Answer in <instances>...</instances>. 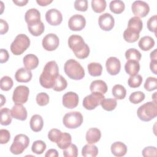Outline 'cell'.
Segmentation results:
<instances>
[{
	"mask_svg": "<svg viewBox=\"0 0 157 157\" xmlns=\"http://www.w3.org/2000/svg\"><path fill=\"white\" fill-rule=\"evenodd\" d=\"M58 75L59 69L56 61H50L47 63L39 77L41 86L47 89L52 88Z\"/></svg>",
	"mask_w": 157,
	"mask_h": 157,
	"instance_id": "cell-1",
	"label": "cell"
},
{
	"mask_svg": "<svg viewBox=\"0 0 157 157\" xmlns=\"http://www.w3.org/2000/svg\"><path fill=\"white\" fill-rule=\"evenodd\" d=\"M69 48L78 59H85L90 54V48L79 35H71L67 40Z\"/></svg>",
	"mask_w": 157,
	"mask_h": 157,
	"instance_id": "cell-2",
	"label": "cell"
},
{
	"mask_svg": "<svg viewBox=\"0 0 157 157\" xmlns=\"http://www.w3.org/2000/svg\"><path fill=\"white\" fill-rule=\"evenodd\" d=\"M65 74L71 79L78 80L85 77V70L82 65L76 60L70 59L64 65Z\"/></svg>",
	"mask_w": 157,
	"mask_h": 157,
	"instance_id": "cell-3",
	"label": "cell"
},
{
	"mask_svg": "<svg viewBox=\"0 0 157 157\" xmlns=\"http://www.w3.org/2000/svg\"><path fill=\"white\" fill-rule=\"evenodd\" d=\"M137 115L139 118L143 121L151 120L157 115L156 103L151 101L142 104L138 108Z\"/></svg>",
	"mask_w": 157,
	"mask_h": 157,
	"instance_id": "cell-4",
	"label": "cell"
},
{
	"mask_svg": "<svg viewBox=\"0 0 157 157\" xmlns=\"http://www.w3.org/2000/svg\"><path fill=\"white\" fill-rule=\"evenodd\" d=\"M29 38L24 34L17 35L10 45L11 52L15 55H21L30 45Z\"/></svg>",
	"mask_w": 157,
	"mask_h": 157,
	"instance_id": "cell-5",
	"label": "cell"
},
{
	"mask_svg": "<svg viewBox=\"0 0 157 157\" xmlns=\"http://www.w3.org/2000/svg\"><path fill=\"white\" fill-rule=\"evenodd\" d=\"M29 144V137L23 134L15 136L12 144L10 147V151L12 154L20 155L28 147Z\"/></svg>",
	"mask_w": 157,
	"mask_h": 157,
	"instance_id": "cell-6",
	"label": "cell"
},
{
	"mask_svg": "<svg viewBox=\"0 0 157 157\" xmlns=\"http://www.w3.org/2000/svg\"><path fill=\"white\" fill-rule=\"evenodd\" d=\"M83 120V118L80 112L73 111L64 115L63 118V123L69 129H75L82 124Z\"/></svg>",
	"mask_w": 157,
	"mask_h": 157,
	"instance_id": "cell-7",
	"label": "cell"
},
{
	"mask_svg": "<svg viewBox=\"0 0 157 157\" xmlns=\"http://www.w3.org/2000/svg\"><path fill=\"white\" fill-rule=\"evenodd\" d=\"M91 93V94L85 96L83 101V106L89 110L94 109L100 104L101 101L105 98L104 94L101 93Z\"/></svg>",
	"mask_w": 157,
	"mask_h": 157,
	"instance_id": "cell-8",
	"label": "cell"
},
{
	"mask_svg": "<svg viewBox=\"0 0 157 157\" xmlns=\"http://www.w3.org/2000/svg\"><path fill=\"white\" fill-rule=\"evenodd\" d=\"M29 94V90L26 86L19 85L13 91L12 100L15 104H23L28 101Z\"/></svg>",
	"mask_w": 157,
	"mask_h": 157,
	"instance_id": "cell-9",
	"label": "cell"
},
{
	"mask_svg": "<svg viewBox=\"0 0 157 157\" xmlns=\"http://www.w3.org/2000/svg\"><path fill=\"white\" fill-rule=\"evenodd\" d=\"M131 9L135 17L142 18L146 17L149 13L150 7L145 1H136L132 4Z\"/></svg>",
	"mask_w": 157,
	"mask_h": 157,
	"instance_id": "cell-10",
	"label": "cell"
},
{
	"mask_svg": "<svg viewBox=\"0 0 157 157\" xmlns=\"http://www.w3.org/2000/svg\"><path fill=\"white\" fill-rule=\"evenodd\" d=\"M59 40L58 37L53 33L47 34L42 39L43 48L47 51H53L59 46Z\"/></svg>",
	"mask_w": 157,
	"mask_h": 157,
	"instance_id": "cell-11",
	"label": "cell"
},
{
	"mask_svg": "<svg viewBox=\"0 0 157 157\" xmlns=\"http://www.w3.org/2000/svg\"><path fill=\"white\" fill-rule=\"evenodd\" d=\"M85 18L80 14H75L72 15L68 21V26L72 31H81L85 28Z\"/></svg>",
	"mask_w": 157,
	"mask_h": 157,
	"instance_id": "cell-12",
	"label": "cell"
},
{
	"mask_svg": "<svg viewBox=\"0 0 157 157\" xmlns=\"http://www.w3.org/2000/svg\"><path fill=\"white\" fill-rule=\"evenodd\" d=\"M98 23L101 29L105 31H109L113 28L115 25V20L111 14L105 13L99 16Z\"/></svg>",
	"mask_w": 157,
	"mask_h": 157,
	"instance_id": "cell-13",
	"label": "cell"
},
{
	"mask_svg": "<svg viewBox=\"0 0 157 157\" xmlns=\"http://www.w3.org/2000/svg\"><path fill=\"white\" fill-rule=\"evenodd\" d=\"M45 19L48 23L52 26H57L61 23L63 15L60 11L56 9H51L47 11Z\"/></svg>",
	"mask_w": 157,
	"mask_h": 157,
	"instance_id": "cell-14",
	"label": "cell"
},
{
	"mask_svg": "<svg viewBox=\"0 0 157 157\" xmlns=\"http://www.w3.org/2000/svg\"><path fill=\"white\" fill-rule=\"evenodd\" d=\"M105 67L107 72L111 75H117L121 69L120 60L114 56L109 57L105 62Z\"/></svg>",
	"mask_w": 157,
	"mask_h": 157,
	"instance_id": "cell-15",
	"label": "cell"
},
{
	"mask_svg": "<svg viewBox=\"0 0 157 157\" xmlns=\"http://www.w3.org/2000/svg\"><path fill=\"white\" fill-rule=\"evenodd\" d=\"M63 105L67 109H74L78 104V96L72 91L66 93L63 96Z\"/></svg>",
	"mask_w": 157,
	"mask_h": 157,
	"instance_id": "cell-16",
	"label": "cell"
},
{
	"mask_svg": "<svg viewBox=\"0 0 157 157\" xmlns=\"http://www.w3.org/2000/svg\"><path fill=\"white\" fill-rule=\"evenodd\" d=\"M32 72L31 70L26 67L18 69L15 74V78L18 82L26 83L29 82L32 78Z\"/></svg>",
	"mask_w": 157,
	"mask_h": 157,
	"instance_id": "cell-17",
	"label": "cell"
},
{
	"mask_svg": "<svg viewBox=\"0 0 157 157\" xmlns=\"http://www.w3.org/2000/svg\"><path fill=\"white\" fill-rule=\"evenodd\" d=\"M10 110L12 117L17 120L25 121L27 118V110L22 104H15Z\"/></svg>",
	"mask_w": 157,
	"mask_h": 157,
	"instance_id": "cell-18",
	"label": "cell"
},
{
	"mask_svg": "<svg viewBox=\"0 0 157 157\" xmlns=\"http://www.w3.org/2000/svg\"><path fill=\"white\" fill-rule=\"evenodd\" d=\"M25 20L28 25L39 23L40 21V13L37 9H30L26 12Z\"/></svg>",
	"mask_w": 157,
	"mask_h": 157,
	"instance_id": "cell-19",
	"label": "cell"
},
{
	"mask_svg": "<svg viewBox=\"0 0 157 157\" xmlns=\"http://www.w3.org/2000/svg\"><path fill=\"white\" fill-rule=\"evenodd\" d=\"M101 137V131L96 128H90L86 133V140L88 144H93L98 142Z\"/></svg>",
	"mask_w": 157,
	"mask_h": 157,
	"instance_id": "cell-20",
	"label": "cell"
},
{
	"mask_svg": "<svg viewBox=\"0 0 157 157\" xmlns=\"http://www.w3.org/2000/svg\"><path fill=\"white\" fill-rule=\"evenodd\" d=\"M112 153L118 157L123 156L126 155L127 152L126 145L121 142H115L113 143L110 147Z\"/></svg>",
	"mask_w": 157,
	"mask_h": 157,
	"instance_id": "cell-21",
	"label": "cell"
},
{
	"mask_svg": "<svg viewBox=\"0 0 157 157\" xmlns=\"http://www.w3.org/2000/svg\"><path fill=\"white\" fill-rule=\"evenodd\" d=\"M23 62L26 68L29 70H33L38 66L39 59L34 54H28L24 56Z\"/></svg>",
	"mask_w": 157,
	"mask_h": 157,
	"instance_id": "cell-22",
	"label": "cell"
},
{
	"mask_svg": "<svg viewBox=\"0 0 157 157\" xmlns=\"http://www.w3.org/2000/svg\"><path fill=\"white\" fill-rule=\"evenodd\" d=\"M90 89L91 92H99L104 94L107 91V85L102 80H96L91 83Z\"/></svg>",
	"mask_w": 157,
	"mask_h": 157,
	"instance_id": "cell-23",
	"label": "cell"
},
{
	"mask_svg": "<svg viewBox=\"0 0 157 157\" xmlns=\"http://www.w3.org/2000/svg\"><path fill=\"white\" fill-rule=\"evenodd\" d=\"M30 128L34 132H39L42 130L44 126V121L42 117L36 114L32 116L29 121Z\"/></svg>",
	"mask_w": 157,
	"mask_h": 157,
	"instance_id": "cell-24",
	"label": "cell"
},
{
	"mask_svg": "<svg viewBox=\"0 0 157 157\" xmlns=\"http://www.w3.org/2000/svg\"><path fill=\"white\" fill-rule=\"evenodd\" d=\"M126 72L130 76L138 74L140 71V64L139 61L135 60H128L124 65Z\"/></svg>",
	"mask_w": 157,
	"mask_h": 157,
	"instance_id": "cell-25",
	"label": "cell"
},
{
	"mask_svg": "<svg viewBox=\"0 0 157 157\" xmlns=\"http://www.w3.org/2000/svg\"><path fill=\"white\" fill-rule=\"evenodd\" d=\"M154 39L148 36L142 37L139 41L138 45L139 48L144 51H148L155 46Z\"/></svg>",
	"mask_w": 157,
	"mask_h": 157,
	"instance_id": "cell-26",
	"label": "cell"
},
{
	"mask_svg": "<svg viewBox=\"0 0 157 157\" xmlns=\"http://www.w3.org/2000/svg\"><path fill=\"white\" fill-rule=\"evenodd\" d=\"M140 36V33L129 28H127L123 33V38L129 43L136 42Z\"/></svg>",
	"mask_w": 157,
	"mask_h": 157,
	"instance_id": "cell-27",
	"label": "cell"
},
{
	"mask_svg": "<svg viewBox=\"0 0 157 157\" xmlns=\"http://www.w3.org/2000/svg\"><path fill=\"white\" fill-rule=\"evenodd\" d=\"M98 154V147L91 144L85 145L82 150V155L85 157H95Z\"/></svg>",
	"mask_w": 157,
	"mask_h": 157,
	"instance_id": "cell-28",
	"label": "cell"
},
{
	"mask_svg": "<svg viewBox=\"0 0 157 157\" xmlns=\"http://www.w3.org/2000/svg\"><path fill=\"white\" fill-rule=\"evenodd\" d=\"M28 29L29 32L33 36H39L44 33L45 30V26L44 23L40 21L39 23L35 24L28 25Z\"/></svg>",
	"mask_w": 157,
	"mask_h": 157,
	"instance_id": "cell-29",
	"label": "cell"
},
{
	"mask_svg": "<svg viewBox=\"0 0 157 157\" xmlns=\"http://www.w3.org/2000/svg\"><path fill=\"white\" fill-rule=\"evenodd\" d=\"M109 8L112 12L115 14L122 13L125 8L124 3L120 0L112 1L109 4Z\"/></svg>",
	"mask_w": 157,
	"mask_h": 157,
	"instance_id": "cell-30",
	"label": "cell"
},
{
	"mask_svg": "<svg viewBox=\"0 0 157 157\" xmlns=\"http://www.w3.org/2000/svg\"><path fill=\"white\" fill-rule=\"evenodd\" d=\"M1 115V124L4 126L9 125L11 123L12 120V116L11 114V110L8 108H2L0 110Z\"/></svg>",
	"mask_w": 157,
	"mask_h": 157,
	"instance_id": "cell-31",
	"label": "cell"
},
{
	"mask_svg": "<svg viewBox=\"0 0 157 157\" xmlns=\"http://www.w3.org/2000/svg\"><path fill=\"white\" fill-rule=\"evenodd\" d=\"M88 71L90 75L93 77L100 76L102 72V66L99 63L93 62L88 64Z\"/></svg>",
	"mask_w": 157,
	"mask_h": 157,
	"instance_id": "cell-32",
	"label": "cell"
},
{
	"mask_svg": "<svg viewBox=\"0 0 157 157\" xmlns=\"http://www.w3.org/2000/svg\"><path fill=\"white\" fill-rule=\"evenodd\" d=\"M112 93L115 99H123L126 95V90L123 85L117 84L113 86Z\"/></svg>",
	"mask_w": 157,
	"mask_h": 157,
	"instance_id": "cell-33",
	"label": "cell"
},
{
	"mask_svg": "<svg viewBox=\"0 0 157 157\" xmlns=\"http://www.w3.org/2000/svg\"><path fill=\"white\" fill-rule=\"evenodd\" d=\"M71 141L72 137L71 134L67 132H63L61 138L56 143V144L60 149L64 150L71 144Z\"/></svg>",
	"mask_w": 157,
	"mask_h": 157,
	"instance_id": "cell-34",
	"label": "cell"
},
{
	"mask_svg": "<svg viewBox=\"0 0 157 157\" xmlns=\"http://www.w3.org/2000/svg\"><path fill=\"white\" fill-rule=\"evenodd\" d=\"M143 27V23L142 21L140 20V18L137 17H133L131 18L128 23V28H131L134 29L139 33H140Z\"/></svg>",
	"mask_w": 157,
	"mask_h": 157,
	"instance_id": "cell-35",
	"label": "cell"
},
{
	"mask_svg": "<svg viewBox=\"0 0 157 157\" xmlns=\"http://www.w3.org/2000/svg\"><path fill=\"white\" fill-rule=\"evenodd\" d=\"M67 86V82L66 80L61 75L59 74L55 80L54 85L52 88L56 91H61L65 90Z\"/></svg>",
	"mask_w": 157,
	"mask_h": 157,
	"instance_id": "cell-36",
	"label": "cell"
},
{
	"mask_svg": "<svg viewBox=\"0 0 157 157\" xmlns=\"http://www.w3.org/2000/svg\"><path fill=\"white\" fill-rule=\"evenodd\" d=\"M117 100L113 98H104L101 101L100 103V105L103 108V109L107 111H112L114 110L117 106Z\"/></svg>",
	"mask_w": 157,
	"mask_h": 157,
	"instance_id": "cell-37",
	"label": "cell"
},
{
	"mask_svg": "<svg viewBox=\"0 0 157 157\" xmlns=\"http://www.w3.org/2000/svg\"><path fill=\"white\" fill-rule=\"evenodd\" d=\"M125 57L127 60H135L139 61L141 59L142 55L139 50L134 48L128 49L125 52Z\"/></svg>",
	"mask_w": 157,
	"mask_h": 157,
	"instance_id": "cell-38",
	"label": "cell"
},
{
	"mask_svg": "<svg viewBox=\"0 0 157 157\" xmlns=\"http://www.w3.org/2000/svg\"><path fill=\"white\" fill-rule=\"evenodd\" d=\"M106 1L105 0H92L91 7L96 13H101L106 8Z\"/></svg>",
	"mask_w": 157,
	"mask_h": 157,
	"instance_id": "cell-39",
	"label": "cell"
},
{
	"mask_svg": "<svg viewBox=\"0 0 157 157\" xmlns=\"http://www.w3.org/2000/svg\"><path fill=\"white\" fill-rule=\"evenodd\" d=\"M46 147V144L44 142L40 140H38L33 142L31 147V150L36 154L40 155L44 152Z\"/></svg>",
	"mask_w": 157,
	"mask_h": 157,
	"instance_id": "cell-40",
	"label": "cell"
},
{
	"mask_svg": "<svg viewBox=\"0 0 157 157\" xmlns=\"http://www.w3.org/2000/svg\"><path fill=\"white\" fill-rule=\"evenodd\" d=\"M145 97V94L142 91H138L132 93L129 97V100L131 103L134 104H137L142 102L144 100Z\"/></svg>",
	"mask_w": 157,
	"mask_h": 157,
	"instance_id": "cell-41",
	"label": "cell"
},
{
	"mask_svg": "<svg viewBox=\"0 0 157 157\" xmlns=\"http://www.w3.org/2000/svg\"><path fill=\"white\" fill-rule=\"evenodd\" d=\"M13 82L11 77L9 76H4L0 81V86L3 91H9L13 86Z\"/></svg>",
	"mask_w": 157,
	"mask_h": 157,
	"instance_id": "cell-42",
	"label": "cell"
},
{
	"mask_svg": "<svg viewBox=\"0 0 157 157\" xmlns=\"http://www.w3.org/2000/svg\"><path fill=\"white\" fill-rule=\"evenodd\" d=\"M142 80L143 78L142 76L139 74H136L129 77L128 80V83L131 88H137L140 86Z\"/></svg>",
	"mask_w": 157,
	"mask_h": 157,
	"instance_id": "cell-43",
	"label": "cell"
},
{
	"mask_svg": "<svg viewBox=\"0 0 157 157\" xmlns=\"http://www.w3.org/2000/svg\"><path fill=\"white\" fill-rule=\"evenodd\" d=\"M157 88V78L153 77H148L144 83V88L148 91H151Z\"/></svg>",
	"mask_w": 157,
	"mask_h": 157,
	"instance_id": "cell-44",
	"label": "cell"
},
{
	"mask_svg": "<svg viewBox=\"0 0 157 157\" xmlns=\"http://www.w3.org/2000/svg\"><path fill=\"white\" fill-rule=\"evenodd\" d=\"M62 132L56 128L52 129L48 133V139L55 143H57L62 136Z\"/></svg>",
	"mask_w": 157,
	"mask_h": 157,
	"instance_id": "cell-45",
	"label": "cell"
},
{
	"mask_svg": "<svg viewBox=\"0 0 157 157\" xmlns=\"http://www.w3.org/2000/svg\"><path fill=\"white\" fill-rule=\"evenodd\" d=\"M77 155L78 149L74 144H71L63 150V156L65 157H77Z\"/></svg>",
	"mask_w": 157,
	"mask_h": 157,
	"instance_id": "cell-46",
	"label": "cell"
},
{
	"mask_svg": "<svg viewBox=\"0 0 157 157\" xmlns=\"http://www.w3.org/2000/svg\"><path fill=\"white\" fill-rule=\"evenodd\" d=\"M36 102L40 106H45L49 102V96L44 92L39 93L36 96Z\"/></svg>",
	"mask_w": 157,
	"mask_h": 157,
	"instance_id": "cell-47",
	"label": "cell"
},
{
	"mask_svg": "<svg viewBox=\"0 0 157 157\" xmlns=\"http://www.w3.org/2000/svg\"><path fill=\"white\" fill-rule=\"evenodd\" d=\"M156 21L157 16L156 15H155L151 17L147 23L148 29L151 32L155 33V34H156Z\"/></svg>",
	"mask_w": 157,
	"mask_h": 157,
	"instance_id": "cell-48",
	"label": "cell"
},
{
	"mask_svg": "<svg viewBox=\"0 0 157 157\" xmlns=\"http://www.w3.org/2000/svg\"><path fill=\"white\" fill-rule=\"evenodd\" d=\"M74 7L75 10L81 12H85L88 9L87 0H76L74 2Z\"/></svg>",
	"mask_w": 157,
	"mask_h": 157,
	"instance_id": "cell-49",
	"label": "cell"
},
{
	"mask_svg": "<svg viewBox=\"0 0 157 157\" xmlns=\"http://www.w3.org/2000/svg\"><path fill=\"white\" fill-rule=\"evenodd\" d=\"M157 150L155 147H147L142 151V155L144 157L147 156H156Z\"/></svg>",
	"mask_w": 157,
	"mask_h": 157,
	"instance_id": "cell-50",
	"label": "cell"
},
{
	"mask_svg": "<svg viewBox=\"0 0 157 157\" xmlns=\"http://www.w3.org/2000/svg\"><path fill=\"white\" fill-rule=\"evenodd\" d=\"M10 139V134L8 130L1 129L0 130V143L1 144H7Z\"/></svg>",
	"mask_w": 157,
	"mask_h": 157,
	"instance_id": "cell-51",
	"label": "cell"
},
{
	"mask_svg": "<svg viewBox=\"0 0 157 157\" xmlns=\"http://www.w3.org/2000/svg\"><path fill=\"white\" fill-rule=\"evenodd\" d=\"M0 62L1 63H6L8 61L9 58V55L6 49L1 48V53H0Z\"/></svg>",
	"mask_w": 157,
	"mask_h": 157,
	"instance_id": "cell-52",
	"label": "cell"
},
{
	"mask_svg": "<svg viewBox=\"0 0 157 157\" xmlns=\"http://www.w3.org/2000/svg\"><path fill=\"white\" fill-rule=\"evenodd\" d=\"M0 34H4L9 30V25L6 21L3 19H0Z\"/></svg>",
	"mask_w": 157,
	"mask_h": 157,
	"instance_id": "cell-53",
	"label": "cell"
},
{
	"mask_svg": "<svg viewBox=\"0 0 157 157\" xmlns=\"http://www.w3.org/2000/svg\"><path fill=\"white\" fill-rule=\"evenodd\" d=\"M45 156V157H58V153L57 150L55 149H50L46 152Z\"/></svg>",
	"mask_w": 157,
	"mask_h": 157,
	"instance_id": "cell-54",
	"label": "cell"
},
{
	"mask_svg": "<svg viewBox=\"0 0 157 157\" xmlns=\"http://www.w3.org/2000/svg\"><path fill=\"white\" fill-rule=\"evenodd\" d=\"M150 68L151 71L155 75L157 74V61H151L150 63Z\"/></svg>",
	"mask_w": 157,
	"mask_h": 157,
	"instance_id": "cell-55",
	"label": "cell"
},
{
	"mask_svg": "<svg viewBox=\"0 0 157 157\" xmlns=\"http://www.w3.org/2000/svg\"><path fill=\"white\" fill-rule=\"evenodd\" d=\"M37 3L40 6H46L53 2L52 0H37Z\"/></svg>",
	"mask_w": 157,
	"mask_h": 157,
	"instance_id": "cell-56",
	"label": "cell"
},
{
	"mask_svg": "<svg viewBox=\"0 0 157 157\" xmlns=\"http://www.w3.org/2000/svg\"><path fill=\"white\" fill-rule=\"evenodd\" d=\"M13 2L15 3L18 6H24L28 2V0H21V1L13 0Z\"/></svg>",
	"mask_w": 157,
	"mask_h": 157,
	"instance_id": "cell-57",
	"label": "cell"
},
{
	"mask_svg": "<svg viewBox=\"0 0 157 157\" xmlns=\"http://www.w3.org/2000/svg\"><path fill=\"white\" fill-rule=\"evenodd\" d=\"M150 57L151 61H157V55H156V49H155L153 52L150 53Z\"/></svg>",
	"mask_w": 157,
	"mask_h": 157,
	"instance_id": "cell-58",
	"label": "cell"
},
{
	"mask_svg": "<svg viewBox=\"0 0 157 157\" xmlns=\"http://www.w3.org/2000/svg\"><path fill=\"white\" fill-rule=\"evenodd\" d=\"M1 106H2V105L6 102V98L4 97V96L2 94L1 95Z\"/></svg>",
	"mask_w": 157,
	"mask_h": 157,
	"instance_id": "cell-59",
	"label": "cell"
},
{
	"mask_svg": "<svg viewBox=\"0 0 157 157\" xmlns=\"http://www.w3.org/2000/svg\"><path fill=\"white\" fill-rule=\"evenodd\" d=\"M0 2H1V6L3 7V2H2V1H1ZM2 11H3V9H2V10H1V13H2Z\"/></svg>",
	"mask_w": 157,
	"mask_h": 157,
	"instance_id": "cell-60",
	"label": "cell"
}]
</instances>
